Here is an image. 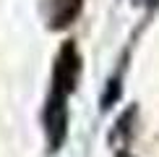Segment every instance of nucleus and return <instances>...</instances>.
<instances>
[{
  "mask_svg": "<svg viewBox=\"0 0 159 157\" xmlns=\"http://www.w3.org/2000/svg\"><path fill=\"white\" fill-rule=\"evenodd\" d=\"M125 68H128V50H125L123 55H120V63H117L115 74L107 78V84H104V92H102V97H99V110H102V113H110L112 105L120 102V97H123V78H125Z\"/></svg>",
  "mask_w": 159,
  "mask_h": 157,
  "instance_id": "20e7f679",
  "label": "nucleus"
},
{
  "mask_svg": "<svg viewBox=\"0 0 159 157\" xmlns=\"http://www.w3.org/2000/svg\"><path fill=\"white\" fill-rule=\"evenodd\" d=\"M115 157H136V155H130L128 149H117V152H115Z\"/></svg>",
  "mask_w": 159,
  "mask_h": 157,
  "instance_id": "423d86ee",
  "label": "nucleus"
},
{
  "mask_svg": "<svg viewBox=\"0 0 159 157\" xmlns=\"http://www.w3.org/2000/svg\"><path fill=\"white\" fill-rule=\"evenodd\" d=\"M141 3H146V8L151 11V8H157V5H159V0H141Z\"/></svg>",
  "mask_w": 159,
  "mask_h": 157,
  "instance_id": "0eeeda50",
  "label": "nucleus"
},
{
  "mask_svg": "<svg viewBox=\"0 0 159 157\" xmlns=\"http://www.w3.org/2000/svg\"><path fill=\"white\" fill-rule=\"evenodd\" d=\"M136 118H138V105H128L120 115H117L115 126L110 131V144H115V149H125L128 141L133 139V126H136Z\"/></svg>",
  "mask_w": 159,
  "mask_h": 157,
  "instance_id": "39448f33",
  "label": "nucleus"
},
{
  "mask_svg": "<svg viewBox=\"0 0 159 157\" xmlns=\"http://www.w3.org/2000/svg\"><path fill=\"white\" fill-rule=\"evenodd\" d=\"M84 13V0H47L44 3V26L50 31L70 29Z\"/></svg>",
  "mask_w": 159,
  "mask_h": 157,
  "instance_id": "7ed1b4c3",
  "label": "nucleus"
},
{
  "mask_svg": "<svg viewBox=\"0 0 159 157\" xmlns=\"http://www.w3.org/2000/svg\"><path fill=\"white\" fill-rule=\"evenodd\" d=\"M68 97L47 92V100L42 107V128H44V144H47V155H57L65 147L68 139Z\"/></svg>",
  "mask_w": 159,
  "mask_h": 157,
  "instance_id": "f03ea898",
  "label": "nucleus"
},
{
  "mask_svg": "<svg viewBox=\"0 0 159 157\" xmlns=\"http://www.w3.org/2000/svg\"><path fill=\"white\" fill-rule=\"evenodd\" d=\"M84 74V58L81 50H78L76 39H65L57 50L55 60H52V76H50V89L55 94H63L70 100V94L78 89V81H81Z\"/></svg>",
  "mask_w": 159,
  "mask_h": 157,
  "instance_id": "f257e3e1",
  "label": "nucleus"
}]
</instances>
